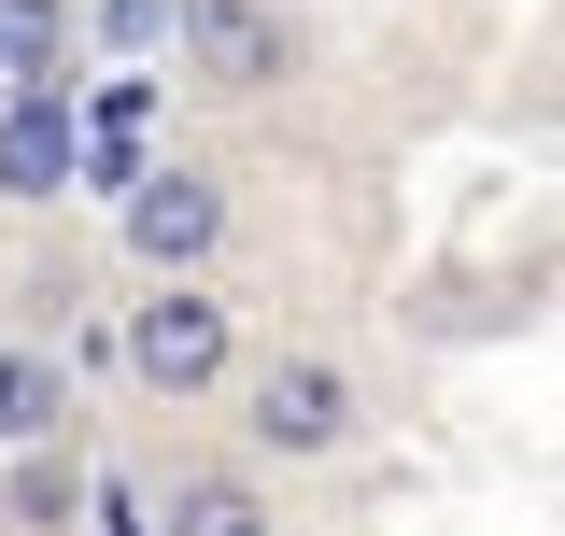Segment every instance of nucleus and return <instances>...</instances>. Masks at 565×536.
<instances>
[{"label": "nucleus", "instance_id": "nucleus-1", "mask_svg": "<svg viewBox=\"0 0 565 536\" xmlns=\"http://www.w3.org/2000/svg\"><path fill=\"white\" fill-rule=\"evenodd\" d=\"M241 438L282 452V467H311V452H340V438H353V382L326 367V353H269L255 396H241Z\"/></svg>", "mask_w": 565, "mask_h": 536}, {"label": "nucleus", "instance_id": "nucleus-2", "mask_svg": "<svg viewBox=\"0 0 565 536\" xmlns=\"http://www.w3.org/2000/svg\"><path fill=\"white\" fill-rule=\"evenodd\" d=\"M128 367L156 382V396H212V382H226V297L156 282V297L128 311Z\"/></svg>", "mask_w": 565, "mask_h": 536}, {"label": "nucleus", "instance_id": "nucleus-3", "mask_svg": "<svg viewBox=\"0 0 565 536\" xmlns=\"http://www.w3.org/2000/svg\"><path fill=\"white\" fill-rule=\"evenodd\" d=\"M184 57H199L212 99H269L282 71H297V29H282L269 0H184Z\"/></svg>", "mask_w": 565, "mask_h": 536}, {"label": "nucleus", "instance_id": "nucleus-4", "mask_svg": "<svg viewBox=\"0 0 565 536\" xmlns=\"http://www.w3.org/2000/svg\"><path fill=\"white\" fill-rule=\"evenodd\" d=\"M226 240V199H212V170H141L128 184V255L170 282V268H199Z\"/></svg>", "mask_w": 565, "mask_h": 536}, {"label": "nucleus", "instance_id": "nucleus-5", "mask_svg": "<svg viewBox=\"0 0 565 536\" xmlns=\"http://www.w3.org/2000/svg\"><path fill=\"white\" fill-rule=\"evenodd\" d=\"M71 156H85V141H71V99H57V85H29V99L0 114V199H57Z\"/></svg>", "mask_w": 565, "mask_h": 536}, {"label": "nucleus", "instance_id": "nucleus-6", "mask_svg": "<svg viewBox=\"0 0 565 536\" xmlns=\"http://www.w3.org/2000/svg\"><path fill=\"white\" fill-rule=\"evenodd\" d=\"M141 128H156V85H99V114H85V156L71 170H99V184H141Z\"/></svg>", "mask_w": 565, "mask_h": 536}, {"label": "nucleus", "instance_id": "nucleus-7", "mask_svg": "<svg viewBox=\"0 0 565 536\" xmlns=\"http://www.w3.org/2000/svg\"><path fill=\"white\" fill-rule=\"evenodd\" d=\"M156 536H269V494L226 480V467H199V480H170V523Z\"/></svg>", "mask_w": 565, "mask_h": 536}, {"label": "nucleus", "instance_id": "nucleus-8", "mask_svg": "<svg viewBox=\"0 0 565 536\" xmlns=\"http://www.w3.org/2000/svg\"><path fill=\"white\" fill-rule=\"evenodd\" d=\"M0 508H14V523H29V536H57L71 508H85V467H71V452H29V467L0 480Z\"/></svg>", "mask_w": 565, "mask_h": 536}, {"label": "nucleus", "instance_id": "nucleus-9", "mask_svg": "<svg viewBox=\"0 0 565 536\" xmlns=\"http://www.w3.org/2000/svg\"><path fill=\"white\" fill-rule=\"evenodd\" d=\"M71 409H57V367L43 353H0V438H57Z\"/></svg>", "mask_w": 565, "mask_h": 536}, {"label": "nucleus", "instance_id": "nucleus-10", "mask_svg": "<svg viewBox=\"0 0 565 536\" xmlns=\"http://www.w3.org/2000/svg\"><path fill=\"white\" fill-rule=\"evenodd\" d=\"M57 43H71V14H57V0H0V57L29 71V85H57Z\"/></svg>", "mask_w": 565, "mask_h": 536}]
</instances>
